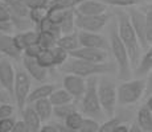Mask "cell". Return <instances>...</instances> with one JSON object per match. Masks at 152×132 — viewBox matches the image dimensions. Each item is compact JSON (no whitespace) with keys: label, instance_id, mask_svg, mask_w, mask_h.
<instances>
[{"label":"cell","instance_id":"cell-1","mask_svg":"<svg viewBox=\"0 0 152 132\" xmlns=\"http://www.w3.org/2000/svg\"><path fill=\"white\" fill-rule=\"evenodd\" d=\"M116 19H118V26H116L118 36L126 48V50H127L131 67H135L138 65L140 57H142V48H140L139 41L135 36V32L130 24L127 12L126 11H118Z\"/></svg>","mask_w":152,"mask_h":132},{"label":"cell","instance_id":"cell-2","mask_svg":"<svg viewBox=\"0 0 152 132\" xmlns=\"http://www.w3.org/2000/svg\"><path fill=\"white\" fill-rule=\"evenodd\" d=\"M62 70L66 74L78 75V77H82L86 79L89 77H98V75L114 73L116 69H115V66L111 65L109 62L91 63V62H86V61H82V60H77V58H69L62 65Z\"/></svg>","mask_w":152,"mask_h":132},{"label":"cell","instance_id":"cell-3","mask_svg":"<svg viewBox=\"0 0 152 132\" xmlns=\"http://www.w3.org/2000/svg\"><path fill=\"white\" fill-rule=\"evenodd\" d=\"M97 95L103 115L107 116L109 119L114 118L116 112V107H118L115 82L109 77H98Z\"/></svg>","mask_w":152,"mask_h":132},{"label":"cell","instance_id":"cell-4","mask_svg":"<svg viewBox=\"0 0 152 132\" xmlns=\"http://www.w3.org/2000/svg\"><path fill=\"white\" fill-rule=\"evenodd\" d=\"M109 48L111 49V53L114 55V60H115L116 63V71H118V75L121 79L123 81H128L131 77V63H130V58H128L127 50L122 44L121 39L118 36V32H116V28H111L110 31V36H109Z\"/></svg>","mask_w":152,"mask_h":132},{"label":"cell","instance_id":"cell-5","mask_svg":"<svg viewBox=\"0 0 152 132\" xmlns=\"http://www.w3.org/2000/svg\"><path fill=\"white\" fill-rule=\"evenodd\" d=\"M145 91V78L128 79L116 86V101L119 106L135 104Z\"/></svg>","mask_w":152,"mask_h":132},{"label":"cell","instance_id":"cell-6","mask_svg":"<svg viewBox=\"0 0 152 132\" xmlns=\"http://www.w3.org/2000/svg\"><path fill=\"white\" fill-rule=\"evenodd\" d=\"M97 83L98 77H89L86 78V89L81 98V108L82 114L86 115V118H91L94 120H98L103 116V112L101 110V106L98 102L97 95Z\"/></svg>","mask_w":152,"mask_h":132},{"label":"cell","instance_id":"cell-7","mask_svg":"<svg viewBox=\"0 0 152 132\" xmlns=\"http://www.w3.org/2000/svg\"><path fill=\"white\" fill-rule=\"evenodd\" d=\"M32 79L24 71V70H17L15 75V85H13V98L16 102L17 108L21 112L24 107L27 106V98L31 93Z\"/></svg>","mask_w":152,"mask_h":132},{"label":"cell","instance_id":"cell-8","mask_svg":"<svg viewBox=\"0 0 152 132\" xmlns=\"http://www.w3.org/2000/svg\"><path fill=\"white\" fill-rule=\"evenodd\" d=\"M74 16L75 26L80 28L81 32H89V33H101L109 24L110 19L107 13L99 15V16H82L74 12Z\"/></svg>","mask_w":152,"mask_h":132},{"label":"cell","instance_id":"cell-9","mask_svg":"<svg viewBox=\"0 0 152 132\" xmlns=\"http://www.w3.org/2000/svg\"><path fill=\"white\" fill-rule=\"evenodd\" d=\"M128 19H130V24L132 26L134 32H135V36L139 41L140 48H151L147 44V39H145V34H147V21H145V15L142 11L136 9V8L131 7L128 8Z\"/></svg>","mask_w":152,"mask_h":132},{"label":"cell","instance_id":"cell-10","mask_svg":"<svg viewBox=\"0 0 152 132\" xmlns=\"http://www.w3.org/2000/svg\"><path fill=\"white\" fill-rule=\"evenodd\" d=\"M70 58H77V60H82L86 62L91 63H104L107 62L109 58V53L107 50H102V49H93V48H78L75 50L69 53Z\"/></svg>","mask_w":152,"mask_h":132},{"label":"cell","instance_id":"cell-11","mask_svg":"<svg viewBox=\"0 0 152 132\" xmlns=\"http://www.w3.org/2000/svg\"><path fill=\"white\" fill-rule=\"evenodd\" d=\"M15 75L16 70L8 58H0V85L4 89V91L13 98V85H15Z\"/></svg>","mask_w":152,"mask_h":132},{"label":"cell","instance_id":"cell-12","mask_svg":"<svg viewBox=\"0 0 152 132\" xmlns=\"http://www.w3.org/2000/svg\"><path fill=\"white\" fill-rule=\"evenodd\" d=\"M62 89L72 96L73 99H81L86 89V79L78 75L66 74L62 79Z\"/></svg>","mask_w":152,"mask_h":132},{"label":"cell","instance_id":"cell-13","mask_svg":"<svg viewBox=\"0 0 152 132\" xmlns=\"http://www.w3.org/2000/svg\"><path fill=\"white\" fill-rule=\"evenodd\" d=\"M78 42L81 48L93 49H109V40L101 33H89V32H78Z\"/></svg>","mask_w":152,"mask_h":132},{"label":"cell","instance_id":"cell-14","mask_svg":"<svg viewBox=\"0 0 152 132\" xmlns=\"http://www.w3.org/2000/svg\"><path fill=\"white\" fill-rule=\"evenodd\" d=\"M74 12L82 16H99L107 12V5L101 0H81L74 7Z\"/></svg>","mask_w":152,"mask_h":132},{"label":"cell","instance_id":"cell-15","mask_svg":"<svg viewBox=\"0 0 152 132\" xmlns=\"http://www.w3.org/2000/svg\"><path fill=\"white\" fill-rule=\"evenodd\" d=\"M23 66L24 71L31 77V79H34L37 82H45L48 78V70L40 66L34 58L23 57Z\"/></svg>","mask_w":152,"mask_h":132},{"label":"cell","instance_id":"cell-16","mask_svg":"<svg viewBox=\"0 0 152 132\" xmlns=\"http://www.w3.org/2000/svg\"><path fill=\"white\" fill-rule=\"evenodd\" d=\"M0 55H4L8 60H19L21 52L16 48L13 37L7 33H0Z\"/></svg>","mask_w":152,"mask_h":132},{"label":"cell","instance_id":"cell-17","mask_svg":"<svg viewBox=\"0 0 152 132\" xmlns=\"http://www.w3.org/2000/svg\"><path fill=\"white\" fill-rule=\"evenodd\" d=\"M12 37H13V42H15V45H16V48L19 49L23 54V52H24L28 46L37 44V40H39V32L33 31V29H28V31L19 32V33L15 34V36H12Z\"/></svg>","mask_w":152,"mask_h":132},{"label":"cell","instance_id":"cell-18","mask_svg":"<svg viewBox=\"0 0 152 132\" xmlns=\"http://www.w3.org/2000/svg\"><path fill=\"white\" fill-rule=\"evenodd\" d=\"M56 90V85L52 83H42L41 86L36 87L34 90H31L28 98H27V104L31 106L32 103L37 101H41V99H48L50 96V94Z\"/></svg>","mask_w":152,"mask_h":132},{"label":"cell","instance_id":"cell-19","mask_svg":"<svg viewBox=\"0 0 152 132\" xmlns=\"http://www.w3.org/2000/svg\"><path fill=\"white\" fill-rule=\"evenodd\" d=\"M21 115H23L21 120L25 123L29 132H39L42 123L39 116H37V114L34 112V110L32 108V106H25L24 110L21 111Z\"/></svg>","mask_w":152,"mask_h":132},{"label":"cell","instance_id":"cell-20","mask_svg":"<svg viewBox=\"0 0 152 132\" xmlns=\"http://www.w3.org/2000/svg\"><path fill=\"white\" fill-rule=\"evenodd\" d=\"M151 69H152V49L150 48L140 57L138 65L134 67V73L139 78H145L147 75L151 74Z\"/></svg>","mask_w":152,"mask_h":132},{"label":"cell","instance_id":"cell-21","mask_svg":"<svg viewBox=\"0 0 152 132\" xmlns=\"http://www.w3.org/2000/svg\"><path fill=\"white\" fill-rule=\"evenodd\" d=\"M31 106L34 110V112L37 114V116L40 118V120H41V123L48 122L53 115V106L50 104L49 99H41V101L32 103Z\"/></svg>","mask_w":152,"mask_h":132},{"label":"cell","instance_id":"cell-22","mask_svg":"<svg viewBox=\"0 0 152 132\" xmlns=\"http://www.w3.org/2000/svg\"><path fill=\"white\" fill-rule=\"evenodd\" d=\"M56 46L64 49V50L68 52V53L75 50V49H78L80 48V42H78V33L73 32V33H70V34H62V36L57 40Z\"/></svg>","mask_w":152,"mask_h":132},{"label":"cell","instance_id":"cell-23","mask_svg":"<svg viewBox=\"0 0 152 132\" xmlns=\"http://www.w3.org/2000/svg\"><path fill=\"white\" fill-rule=\"evenodd\" d=\"M139 128L143 132H152V111L150 108H147L145 106L140 107L138 111V116H136Z\"/></svg>","mask_w":152,"mask_h":132},{"label":"cell","instance_id":"cell-24","mask_svg":"<svg viewBox=\"0 0 152 132\" xmlns=\"http://www.w3.org/2000/svg\"><path fill=\"white\" fill-rule=\"evenodd\" d=\"M60 31L61 36L62 34H70L74 32L75 29V16H74V9H68L65 12L62 21L60 23Z\"/></svg>","mask_w":152,"mask_h":132},{"label":"cell","instance_id":"cell-25","mask_svg":"<svg viewBox=\"0 0 152 132\" xmlns=\"http://www.w3.org/2000/svg\"><path fill=\"white\" fill-rule=\"evenodd\" d=\"M49 102L53 107H57V106H64L68 103H73V98L69 95L68 93L64 89H56L53 93L49 96Z\"/></svg>","mask_w":152,"mask_h":132},{"label":"cell","instance_id":"cell-26","mask_svg":"<svg viewBox=\"0 0 152 132\" xmlns=\"http://www.w3.org/2000/svg\"><path fill=\"white\" fill-rule=\"evenodd\" d=\"M57 44V40L52 36L50 33H40L39 32V40H37V45L42 49V50H50L53 49Z\"/></svg>","mask_w":152,"mask_h":132},{"label":"cell","instance_id":"cell-27","mask_svg":"<svg viewBox=\"0 0 152 132\" xmlns=\"http://www.w3.org/2000/svg\"><path fill=\"white\" fill-rule=\"evenodd\" d=\"M77 111V106L73 103H68L64 106H57V107H53V115L58 119H65L68 118L70 114L75 112Z\"/></svg>","mask_w":152,"mask_h":132},{"label":"cell","instance_id":"cell-28","mask_svg":"<svg viewBox=\"0 0 152 132\" xmlns=\"http://www.w3.org/2000/svg\"><path fill=\"white\" fill-rule=\"evenodd\" d=\"M82 119H83L82 114L78 112V111H75V112L70 114L68 118L64 119V125H65L66 128H70V130L78 131V130H80L81 123H82Z\"/></svg>","mask_w":152,"mask_h":132},{"label":"cell","instance_id":"cell-29","mask_svg":"<svg viewBox=\"0 0 152 132\" xmlns=\"http://www.w3.org/2000/svg\"><path fill=\"white\" fill-rule=\"evenodd\" d=\"M50 53H52L54 66H62L69 60V53L65 52L64 49L58 48V46H54L53 49H50Z\"/></svg>","mask_w":152,"mask_h":132},{"label":"cell","instance_id":"cell-30","mask_svg":"<svg viewBox=\"0 0 152 132\" xmlns=\"http://www.w3.org/2000/svg\"><path fill=\"white\" fill-rule=\"evenodd\" d=\"M34 60L37 61V63H39L40 66L44 67V69H46V70L54 66L50 50H41V52H40V54L37 55V57L34 58Z\"/></svg>","mask_w":152,"mask_h":132},{"label":"cell","instance_id":"cell-31","mask_svg":"<svg viewBox=\"0 0 152 132\" xmlns=\"http://www.w3.org/2000/svg\"><path fill=\"white\" fill-rule=\"evenodd\" d=\"M99 125L101 124H99L98 120H94L91 118H83L78 131L80 132H98Z\"/></svg>","mask_w":152,"mask_h":132},{"label":"cell","instance_id":"cell-32","mask_svg":"<svg viewBox=\"0 0 152 132\" xmlns=\"http://www.w3.org/2000/svg\"><path fill=\"white\" fill-rule=\"evenodd\" d=\"M106 5H115V7H127L131 8L134 5L139 4L142 0H101Z\"/></svg>","mask_w":152,"mask_h":132},{"label":"cell","instance_id":"cell-33","mask_svg":"<svg viewBox=\"0 0 152 132\" xmlns=\"http://www.w3.org/2000/svg\"><path fill=\"white\" fill-rule=\"evenodd\" d=\"M45 16H46V9H29V13H28L29 21L36 25H39Z\"/></svg>","mask_w":152,"mask_h":132},{"label":"cell","instance_id":"cell-34","mask_svg":"<svg viewBox=\"0 0 152 132\" xmlns=\"http://www.w3.org/2000/svg\"><path fill=\"white\" fill-rule=\"evenodd\" d=\"M145 15V21H147V34H145V39H147V44L148 46H151L152 44V8L151 4L147 8V11L144 12Z\"/></svg>","mask_w":152,"mask_h":132},{"label":"cell","instance_id":"cell-35","mask_svg":"<svg viewBox=\"0 0 152 132\" xmlns=\"http://www.w3.org/2000/svg\"><path fill=\"white\" fill-rule=\"evenodd\" d=\"M121 122H123V119L118 118V116H114V118H111V119H107V122H104L103 124L99 125L98 132H111V130H113L116 124H119Z\"/></svg>","mask_w":152,"mask_h":132},{"label":"cell","instance_id":"cell-36","mask_svg":"<svg viewBox=\"0 0 152 132\" xmlns=\"http://www.w3.org/2000/svg\"><path fill=\"white\" fill-rule=\"evenodd\" d=\"M15 107L11 103H0V119H8L13 115Z\"/></svg>","mask_w":152,"mask_h":132},{"label":"cell","instance_id":"cell-37","mask_svg":"<svg viewBox=\"0 0 152 132\" xmlns=\"http://www.w3.org/2000/svg\"><path fill=\"white\" fill-rule=\"evenodd\" d=\"M50 0H31L28 4V9H48Z\"/></svg>","mask_w":152,"mask_h":132},{"label":"cell","instance_id":"cell-38","mask_svg":"<svg viewBox=\"0 0 152 132\" xmlns=\"http://www.w3.org/2000/svg\"><path fill=\"white\" fill-rule=\"evenodd\" d=\"M42 49L40 48L37 44H34V45H31V46H28L27 49H25L24 52V54H23V57H28V58H36L37 55L40 54V52H41Z\"/></svg>","mask_w":152,"mask_h":132},{"label":"cell","instance_id":"cell-39","mask_svg":"<svg viewBox=\"0 0 152 132\" xmlns=\"http://www.w3.org/2000/svg\"><path fill=\"white\" fill-rule=\"evenodd\" d=\"M13 118H8V119H0V132H11L12 127L15 124Z\"/></svg>","mask_w":152,"mask_h":132},{"label":"cell","instance_id":"cell-40","mask_svg":"<svg viewBox=\"0 0 152 132\" xmlns=\"http://www.w3.org/2000/svg\"><path fill=\"white\" fill-rule=\"evenodd\" d=\"M0 23H11V12L4 3H0Z\"/></svg>","mask_w":152,"mask_h":132},{"label":"cell","instance_id":"cell-41","mask_svg":"<svg viewBox=\"0 0 152 132\" xmlns=\"http://www.w3.org/2000/svg\"><path fill=\"white\" fill-rule=\"evenodd\" d=\"M11 132H29V130H28V127L25 125V123L23 122V120H16Z\"/></svg>","mask_w":152,"mask_h":132},{"label":"cell","instance_id":"cell-42","mask_svg":"<svg viewBox=\"0 0 152 132\" xmlns=\"http://www.w3.org/2000/svg\"><path fill=\"white\" fill-rule=\"evenodd\" d=\"M128 128H130V125L126 124L123 122H121L119 124H116L115 127L111 130V132H128Z\"/></svg>","mask_w":152,"mask_h":132},{"label":"cell","instance_id":"cell-43","mask_svg":"<svg viewBox=\"0 0 152 132\" xmlns=\"http://www.w3.org/2000/svg\"><path fill=\"white\" fill-rule=\"evenodd\" d=\"M39 132H58V130L56 128L54 124H45V125H41Z\"/></svg>","mask_w":152,"mask_h":132},{"label":"cell","instance_id":"cell-44","mask_svg":"<svg viewBox=\"0 0 152 132\" xmlns=\"http://www.w3.org/2000/svg\"><path fill=\"white\" fill-rule=\"evenodd\" d=\"M56 128L58 130V132H80V131H75V130H70V128H66L64 124H54Z\"/></svg>","mask_w":152,"mask_h":132},{"label":"cell","instance_id":"cell-45","mask_svg":"<svg viewBox=\"0 0 152 132\" xmlns=\"http://www.w3.org/2000/svg\"><path fill=\"white\" fill-rule=\"evenodd\" d=\"M128 132H143V131L139 128L138 124H131L130 128H128Z\"/></svg>","mask_w":152,"mask_h":132},{"label":"cell","instance_id":"cell-46","mask_svg":"<svg viewBox=\"0 0 152 132\" xmlns=\"http://www.w3.org/2000/svg\"><path fill=\"white\" fill-rule=\"evenodd\" d=\"M145 107H147V108H150V110L152 111V96H148V99H147V103H145Z\"/></svg>","mask_w":152,"mask_h":132},{"label":"cell","instance_id":"cell-47","mask_svg":"<svg viewBox=\"0 0 152 132\" xmlns=\"http://www.w3.org/2000/svg\"><path fill=\"white\" fill-rule=\"evenodd\" d=\"M20 3H23V4L25 5V7H28V4H29V1H31V0H19Z\"/></svg>","mask_w":152,"mask_h":132},{"label":"cell","instance_id":"cell-48","mask_svg":"<svg viewBox=\"0 0 152 132\" xmlns=\"http://www.w3.org/2000/svg\"><path fill=\"white\" fill-rule=\"evenodd\" d=\"M62 1H74V0H62Z\"/></svg>","mask_w":152,"mask_h":132}]
</instances>
